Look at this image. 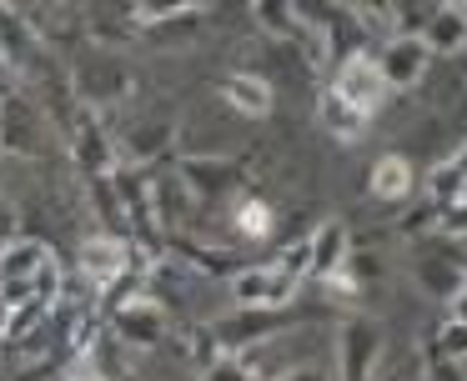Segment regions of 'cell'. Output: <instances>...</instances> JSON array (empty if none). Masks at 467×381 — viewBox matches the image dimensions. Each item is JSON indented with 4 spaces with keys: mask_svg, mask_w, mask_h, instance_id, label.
I'll use <instances>...</instances> for the list:
<instances>
[{
    "mask_svg": "<svg viewBox=\"0 0 467 381\" xmlns=\"http://www.w3.org/2000/svg\"><path fill=\"white\" fill-rule=\"evenodd\" d=\"M46 261H51V251L41 241H16V246H5V256H0V286H31Z\"/></svg>",
    "mask_w": 467,
    "mask_h": 381,
    "instance_id": "cell-5",
    "label": "cell"
},
{
    "mask_svg": "<svg viewBox=\"0 0 467 381\" xmlns=\"http://www.w3.org/2000/svg\"><path fill=\"white\" fill-rule=\"evenodd\" d=\"M306 266L317 271L322 281H332V276H342V261H347V231L342 226H322L312 241H306Z\"/></svg>",
    "mask_w": 467,
    "mask_h": 381,
    "instance_id": "cell-6",
    "label": "cell"
},
{
    "mask_svg": "<svg viewBox=\"0 0 467 381\" xmlns=\"http://www.w3.org/2000/svg\"><path fill=\"white\" fill-rule=\"evenodd\" d=\"M226 100H232L242 116H266L272 110V86L262 76H232L226 80Z\"/></svg>",
    "mask_w": 467,
    "mask_h": 381,
    "instance_id": "cell-7",
    "label": "cell"
},
{
    "mask_svg": "<svg viewBox=\"0 0 467 381\" xmlns=\"http://www.w3.org/2000/svg\"><path fill=\"white\" fill-rule=\"evenodd\" d=\"M81 266H86V276H91L96 286H111V281L126 271V246L116 236H91L81 246Z\"/></svg>",
    "mask_w": 467,
    "mask_h": 381,
    "instance_id": "cell-4",
    "label": "cell"
},
{
    "mask_svg": "<svg viewBox=\"0 0 467 381\" xmlns=\"http://www.w3.org/2000/svg\"><path fill=\"white\" fill-rule=\"evenodd\" d=\"M121 331L136 341H156V331H161V321H156V306H146V301H136V306L121 311Z\"/></svg>",
    "mask_w": 467,
    "mask_h": 381,
    "instance_id": "cell-11",
    "label": "cell"
},
{
    "mask_svg": "<svg viewBox=\"0 0 467 381\" xmlns=\"http://www.w3.org/2000/svg\"><path fill=\"white\" fill-rule=\"evenodd\" d=\"M11 321H16V306L5 296H0V336H5V331H11Z\"/></svg>",
    "mask_w": 467,
    "mask_h": 381,
    "instance_id": "cell-17",
    "label": "cell"
},
{
    "mask_svg": "<svg viewBox=\"0 0 467 381\" xmlns=\"http://www.w3.org/2000/svg\"><path fill=\"white\" fill-rule=\"evenodd\" d=\"M457 186H462V166H442V170L432 176V190H437V196H452V201H457Z\"/></svg>",
    "mask_w": 467,
    "mask_h": 381,
    "instance_id": "cell-14",
    "label": "cell"
},
{
    "mask_svg": "<svg viewBox=\"0 0 467 381\" xmlns=\"http://www.w3.org/2000/svg\"><path fill=\"white\" fill-rule=\"evenodd\" d=\"M306 256H312V251L296 246L292 256L272 261V266L242 271V276L232 281V296L242 301V306H286L292 291H296V276H302V266H306Z\"/></svg>",
    "mask_w": 467,
    "mask_h": 381,
    "instance_id": "cell-1",
    "label": "cell"
},
{
    "mask_svg": "<svg viewBox=\"0 0 467 381\" xmlns=\"http://www.w3.org/2000/svg\"><path fill=\"white\" fill-rule=\"evenodd\" d=\"M322 120H327V126H332L342 140H352V136H362V130H367V120H362V116H352V110H347L337 96H327V100H322Z\"/></svg>",
    "mask_w": 467,
    "mask_h": 381,
    "instance_id": "cell-12",
    "label": "cell"
},
{
    "mask_svg": "<svg viewBox=\"0 0 467 381\" xmlns=\"http://www.w3.org/2000/svg\"><path fill=\"white\" fill-rule=\"evenodd\" d=\"M447 316H452L457 326H467V281L452 291V301H447Z\"/></svg>",
    "mask_w": 467,
    "mask_h": 381,
    "instance_id": "cell-15",
    "label": "cell"
},
{
    "mask_svg": "<svg viewBox=\"0 0 467 381\" xmlns=\"http://www.w3.org/2000/svg\"><path fill=\"white\" fill-rule=\"evenodd\" d=\"M236 231H242L246 241H266L272 236V211H266L262 201H246V206L236 211Z\"/></svg>",
    "mask_w": 467,
    "mask_h": 381,
    "instance_id": "cell-13",
    "label": "cell"
},
{
    "mask_svg": "<svg viewBox=\"0 0 467 381\" xmlns=\"http://www.w3.org/2000/svg\"><path fill=\"white\" fill-rule=\"evenodd\" d=\"M427 56H432V50H427L417 36H397L392 46H387V56L377 60V70H382V80H387V86H407V80H417V76H422Z\"/></svg>",
    "mask_w": 467,
    "mask_h": 381,
    "instance_id": "cell-3",
    "label": "cell"
},
{
    "mask_svg": "<svg viewBox=\"0 0 467 381\" xmlns=\"http://www.w3.org/2000/svg\"><path fill=\"white\" fill-rule=\"evenodd\" d=\"M462 36H467V26H462V15H457V5H452L447 15H432V30H427L422 46L427 50H452V46H462Z\"/></svg>",
    "mask_w": 467,
    "mask_h": 381,
    "instance_id": "cell-10",
    "label": "cell"
},
{
    "mask_svg": "<svg viewBox=\"0 0 467 381\" xmlns=\"http://www.w3.org/2000/svg\"><path fill=\"white\" fill-rule=\"evenodd\" d=\"M447 231H457V236H467V201H457V206L447 211Z\"/></svg>",
    "mask_w": 467,
    "mask_h": 381,
    "instance_id": "cell-16",
    "label": "cell"
},
{
    "mask_svg": "<svg viewBox=\"0 0 467 381\" xmlns=\"http://www.w3.org/2000/svg\"><path fill=\"white\" fill-rule=\"evenodd\" d=\"M372 351H377V331L372 326H347V381H362L367 366H372Z\"/></svg>",
    "mask_w": 467,
    "mask_h": 381,
    "instance_id": "cell-9",
    "label": "cell"
},
{
    "mask_svg": "<svg viewBox=\"0 0 467 381\" xmlns=\"http://www.w3.org/2000/svg\"><path fill=\"white\" fill-rule=\"evenodd\" d=\"M71 381H106V376H101V371H76Z\"/></svg>",
    "mask_w": 467,
    "mask_h": 381,
    "instance_id": "cell-18",
    "label": "cell"
},
{
    "mask_svg": "<svg viewBox=\"0 0 467 381\" xmlns=\"http://www.w3.org/2000/svg\"><path fill=\"white\" fill-rule=\"evenodd\" d=\"M407 190H412V166H407L402 156H382V160H377V170H372V196L397 201V196H407Z\"/></svg>",
    "mask_w": 467,
    "mask_h": 381,
    "instance_id": "cell-8",
    "label": "cell"
},
{
    "mask_svg": "<svg viewBox=\"0 0 467 381\" xmlns=\"http://www.w3.org/2000/svg\"><path fill=\"white\" fill-rule=\"evenodd\" d=\"M332 96L342 100L352 116L367 120L377 106H382V96H387V80H382V70H377V60H372V56H352V60L342 66V76H337Z\"/></svg>",
    "mask_w": 467,
    "mask_h": 381,
    "instance_id": "cell-2",
    "label": "cell"
}]
</instances>
